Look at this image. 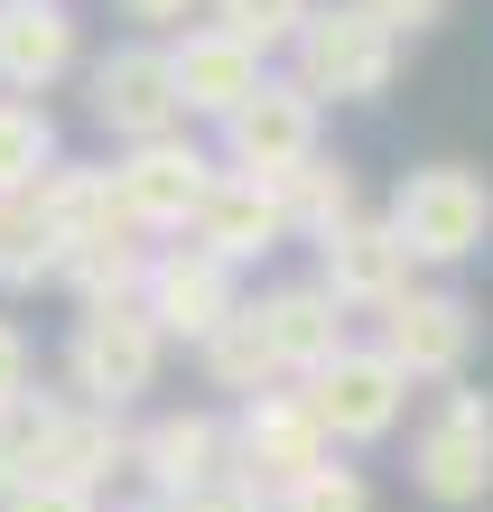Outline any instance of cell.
Wrapping results in <instances>:
<instances>
[{"label":"cell","mask_w":493,"mask_h":512,"mask_svg":"<svg viewBox=\"0 0 493 512\" xmlns=\"http://www.w3.org/2000/svg\"><path fill=\"white\" fill-rule=\"evenodd\" d=\"M168 373V336L140 317V298H112V308H75L66 326V401L94 410H140Z\"/></svg>","instance_id":"5"},{"label":"cell","mask_w":493,"mask_h":512,"mask_svg":"<svg viewBox=\"0 0 493 512\" xmlns=\"http://www.w3.org/2000/svg\"><path fill=\"white\" fill-rule=\"evenodd\" d=\"M47 475L103 503V485H121V475H131V410L56 401V429H47Z\"/></svg>","instance_id":"17"},{"label":"cell","mask_w":493,"mask_h":512,"mask_svg":"<svg viewBox=\"0 0 493 512\" xmlns=\"http://www.w3.org/2000/svg\"><path fill=\"white\" fill-rule=\"evenodd\" d=\"M121 19H140V28H187V19H205V0H121Z\"/></svg>","instance_id":"32"},{"label":"cell","mask_w":493,"mask_h":512,"mask_svg":"<svg viewBox=\"0 0 493 512\" xmlns=\"http://www.w3.org/2000/svg\"><path fill=\"white\" fill-rule=\"evenodd\" d=\"M47 280H56V233L38 224L28 196H10V205H0V298L47 289Z\"/></svg>","instance_id":"25"},{"label":"cell","mask_w":493,"mask_h":512,"mask_svg":"<svg viewBox=\"0 0 493 512\" xmlns=\"http://www.w3.org/2000/svg\"><path fill=\"white\" fill-rule=\"evenodd\" d=\"M66 159V140H56V112L28 103V94H0V205L10 196H38V177Z\"/></svg>","instance_id":"22"},{"label":"cell","mask_w":493,"mask_h":512,"mask_svg":"<svg viewBox=\"0 0 493 512\" xmlns=\"http://www.w3.org/2000/svg\"><path fill=\"white\" fill-rule=\"evenodd\" d=\"M140 270H149V233H103V243H84L56 261V280L75 289V308H112V298H140Z\"/></svg>","instance_id":"23"},{"label":"cell","mask_w":493,"mask_h":512,"mask_svg":"<svg viewBox=\"0 0 493 512\" xmlns=\"http://www.w3.org/2000/svg\"><path fill=\"white\" fill-rule=\"evenodd\" d=\"M382 224L410 243L419 270H456L493 243V177L466 159H428V168H400V187L382 205Z\"/></svg>","instance_id":"1"},{"label":"cell","mask_w":493,"mask_h":512,"mask_svg":"<svg viewBox=\"0 0 493 512\" xmlns=\"http://www.w3.org/2000/svg\"><path fill=\"white\" fill-rule=\"evenodd\" d=\"M84 66V28L66 0H0V94H56Z\"/></svg>","instance_id":"15"},{"label":"cell","mask_w":493,"mask_h":512,"mask_svg":"<svg viewBox=\"0 0 493 512\" xmlns=\"http://www.w3.org/2000/svg\"><path fill=\"white\" fill-rule=\"evenodd\" d=\"M0 512H103V503H94V494H75V485H56V475H38V485L0 494Z\"/></svg>","instance_id":"31"},{"label":"cell","mask_w":493,"mask_h":512,"mask_svg":"<svg viewBox=\"0 0 493 512\" xmlns=\"http://www.w3.org/2000/svg\"><path fill=\"white\" fill-rule=\"evenodd\" d=\"M280 215H289V243H326L335 224H354V215H363V177H354V159L317 149L307 168H289V177H280Z\"/></svg>","instance_id":"20"},{"label":"cell","mask_w":493,"mask_h":512,"mask_svg":"<svg viewBox=\"0 0 493 512\" xmlns=\"http://www.w3.org/2000/svg\"><path fill=\"white\" fill-rule=\"evenodd\" d=\"M270 512H373V475L345 466V457H326V466H307L298 485L270 494Z\"/></svg>","instance_id":"27"},{"label":"cell","mask_w":493,"mask_h":512,"mask_svg":"<svg viewBox=\"0 0 493 512\" xmlns=\"http://www.w3.org/2000/svg\"><path fill=\"white\" fill-rule=\"evenodd\" d=\"M224 457L252 475L261 494H280V485H298L307 466H326L335 447H326V429H317V410L298 401V382H280V391L233 401V419H224Z\"/></svg>","instance_id":"11"},{"label":"cell","mask_w":493,"mask_h":512,"mask_svg":"<svg viewBox=\"0 0 493 512\" xmlns=\"http://www.w3.org/2000/svg\"><path fill=\"white\" fill-rule=\"evenodd\" d=\"M363 10H373V19L391 28V38H400V47H410V38H428V28H438V19L456 10V0H363Z\"/></svg>","instance_id":"29"},{"label":"cell","mask_w":493,"mask_h":512,"mask_svg":"<svg viewBox=\"0 0 493 512\" xmlns=\"http://www.w3.org/2000/svg\"><path fill=\"white\" fill-rule=\"evenodd\" d=\"M214 149L196 140V131H168V140H131L112 159V196H121V224L131 233H149V243H177V233L196 224V205H205V187H214Z\"/></svg>","instance_id":"7"},{"label":"cell","mask_w":493,"mask_h":512,"mask_svg":"<svg viewBox=\"0 0 493 512\" xmlns=\"http://www.w3.org/2000/svg\"><path fill=\"white\" fill-rule=\"evenodd\" d=\"M196 364H205V382L224 391V401H252V391H280L289 382L280 354H270V336H261V317H252V298H242V308L196 345Z\"/></svg>","instance_id":"21"},{"label":"cell","mask_w":493,"mask_h":512,"mask_svg":"<svg viewBox=\"0 0 493 512\" xmlns=\"http://www.w3.org/2000/svg\"><path fill=\"white\" fill-rule=\"evenodd\" d=\"M159 47H168V84H177V112H187V122H224V112L270 75V56H252L242 38H224L214 19H187Z\"/></svg>","instance_id":"13"},{"label":"cell","mask_w":493,"mask_h":512,"mask_svg":"<svg viewBox=\"0 0 493 512\" xmlns=\"http://www.w3.org/2000/svg\"><path fill=\"white\" fill-rule=\"evenodd\" d=\"M391 75H400V38L363 0H317L289 38V84L307 103H382Z\"/></svg>","instance_id":"2"},{"label":"cell","mask_w":493,"mask_h":512,"mask_svg":"<svg viewBox=\"0 0 493 512\" xmlns=\"http://www.w3.org/2000/svg\"><path fill=\"white\" fill-rule=\"evenodd\" d=\"M233 457H224V410H159V419H140L131 429V475L159 503H177V494H196L205 475H224Z\"/></svg>","instance_id":"16"},{"label":"cell","mask_w":493,"mask_h":512,"mask_svg":"<svg viewBox=\"0 0 493 512\" xmlns=\"http://www.w3.org/2000/svg\"><path fill=\"white\" fill-rule=\"evenodd\" d=\"M187 243H205L224 270H261L270 252L289 243L280 187H261V177H242V168H214V187H205V205H196Z\"/></svg>","instance_id":"14"},{"label":"cell","mask_w":493,"mask_h":512,"mask_svg":"<svg viewBox=\"0 0 493 512\" xmlns=\"http://www.w3.org/2000/svg\"><path fill=\"white\" fill-rule=\"evenodd\" d=\"M47 429H56V391H19V401L0 410V494H19V485L47 475Z\"/></svg>","instance_id":"24"},{"label":"cell","mask_w":493,"mask_h":512,"mask_svg":"<svg viewBox=\"0 0 493 512\" xmlns=\"http://www.w3.org/2000/svg\"><path fill=\"white\" fill-rule=\"evenodd\" d=\"M38 224L56 233V261L84 252V243H103V233H121V196H112V159H56L38 177Z\"/></svg>","instance_id":"19"},{"label":"cell","mask_w":493,"mask_h":512,"mask_svg":"<svg viewBox=\"0 0 493 512\" xmlns=\"http://www.w3.org/2000/svg\"><path fill=\"white\" fill-rule=\"evenodd\" d=\"M410 494L438 512H484L493 503V401L447 382L410 419Z\"/></svg>","instance_id":"4"},{"label":"cell","mask_w":493,"mask_h":512,"mask_svg":"<svg viewBox=\"0 0 493 512\" xmlns=\"http://www.w3.org/2000/svg\"><path fill=\"white\" fill-rule=\"evenodd\" d=\"M214 131H224V168L261 177V187H280L289 168H307V159L326 149V103H307L289 75H261Z\"/></svg>","instance_id":"8"},{"label":"cell","mask_w":493,"mask_h":512,"mask_svg":"<svg viewBox=\"0 0 493 512\" xmlns=\"http://www.w3.org/2000/svg\"><path fill=\"white\" fill-rule=\"evenodd\" d=\"M307 10H317V0H205V19L224 28V38H242L252 56H289V38L307 28Z\"/></svg>","instance_id":"26"},{"label":"cell","mask_w":493,"mask_h":512,"mask_svg":"<svg viewBox=\"0 0 493 512\" xmlns=\"http://www.w3.org/2000/svg\"><path fill=\"white\" fill-rule=\"evenodd\" d=\"M242 308V270H224L205 243H149V270H140V317L159 326L168 345H205L214 326Z\"/></svg>","instance_id":"10"},{"label":"cell","mask_w":493,"mask_h":512,"mask_svg":"<svg viewBox=\"0 0 493 512\" xmlns=\"http://www.w3.org/2000/svg\"><path fill=\"white\" fill-rule=\"evenodd\" d=\"M475 336H484L475 298H466V289H447V280H410V289H400L391 308L373 317V345H382V354H391V364L410 373L419 391L466 382V364H475Z\"/></svg>","instance_id":"6"},{"label":"cell","mask_w":493,"mask_h":512,"mask_svg":"<svg viewBox=\"0 0 493 512\" xmlns=\"http://www.w3.org/2000/svg\"><path fill=\"white\" fill-rule=\"evenodd\" d=\"M252 317H261V336H270V354H280V373H289V382H307L335 345L354 336V317L335 308L317 280H280V289H261V298H252Z\"/></svg>","instance_id":"18"},{"label":"cell","mask_w":493,"mask_h":512,"mask_svg":"<svg viewBox=\"0 0 493 512\" xmlns=\"http://www.w3.org/2000/svg\"><path fill=\"white\" fill-rule=\"evenodd\" d=\"M84 112H94V131H103L112 149L187 131L177 84H168V47H159V38H131V47L94 56V66H84Z\"/></svg>","instance_id":"9"},{"label":"cell","mask_w":493,"mask_h":512,"mask_svg":"<svg viewBox=\"0 0 493 512\" xmlns=\"http://www.w3.org/2000/svg\"><path fill=\"white\" fill-rule=\"evenodd\" d=\"M168 512H270V494H261L252 475H242V466H224V475H205L196 494H177Z\"/></svg>","instance_id":"28"},{"label":"cell","mask_w":493,"mask_h":512,"mask_svg":"<svg viewBox=\"0 0 493 512\" xmlns=\"http://www.w3.org/2000/svg\"><path fill=\"white\" fill-rule=\"evenodd\" d=\"M112 512H168V503H159V494H140V503H112Z\"/></svg>","instance_id":"33"},{"label":"cell","mask_w":493,"mask_h":512,"mask_svg":"<svg viewBox=\"0 0 493 512\" xmlns=\"http://www.w3.org/2000/svg\"><path fill=\"white\" fill-rule=\"evenodd\" d=\"M410 280H419V261H410V243H400V233L373 215V205L317 243V289H326L345 317H382Z\"/></svg>","instance_id":"12"},{"label":"cell","mask_w":493,"mask_h":512,"mask_svg":"<svg viewBox=\"0 0 493 512\" xmlns=\"http://www.w3.org/2000/svg\"><path fill=\"white\" fill-rule=\"evenodd\" d=\"M298 401L317 410V429H326V447L345 457V447H382V438H400L410 429V401H419V382L391 364V354L373 345V336H345L326 354L317 373L298 382Z\"/></svg>","instance_id":"3"},{"label":"cell","mask_w":493,"mask_h":512,"mask_svg":"<svg viewBox=\"0 0 493 512\" xmlns=\"http://www.w3.org/2000/svg\"><path fill=\"white\" fill-rule=\"evenodd\" d=\"M19 391H38V354H28L19 317H0V410H10Z\"/></svg>","instance_id":"30"}]
</instances>
